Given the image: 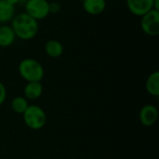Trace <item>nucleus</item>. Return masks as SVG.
I'll return each instance as SVG.
<instances>
[{
  "label": "nucleus",
  "mask_w": 159,
  "mask_h": 159,
  "mask_svg": "<svg viewBox=\"0 0 159 159\" xmlns=\"http://www.w3.org/2000/svg\"><path fill=\"white\" fill-rule=\"evenodd\" d=\"M11 28L16 37L21 40H30L34 38L38 32V21L25 12L20 13L12 19Z\"/></svg>",
  "instance_id": "f257e3e1"
},
{
  "label": "nucleus",
  "mask_w": 159,
  "mask_h": 159,
  "mask_svg": "<svg viewBox=\"0 0 159 159\" xmlns=\"http://www.w3.org/2000/svg\"><path fill=\"white\" fill-rule=\"evenodd\" d=\"M19 73L27 82H40L44 77L42 64L34 59H24L19 64Z\"/></svg>",
  "instance_id": "f03ea898"
},
{
  "label": "nucleus",
  "mask_w": 159,
  "mask_h": 159,
  "mask_svg": "<svg viewBox=\"0 0 159 159\" xmlns=\"http://www.w3.org/2000/svg\"><path fill=\"white\" fill-rule=\"evenodd\" d=\"M25 125L34 130L42 129L47 122V115L45 111L37 105H29L22 114Z\"/></svg>",
  "instance_id": "7ed1b4c3"
},
{
  "label": "nucleus",
  "mask_w": 159,
  "mask_h": 159,
  "mask_svg": "<svg viewBox=\"0 0 159 159\" xmlns=\"http://www.w3.org/2000/svg\"><path fill=\"white\" fill-rule=\"evenodd\" d=\"M25 13L34 20L47 18L49 12V3L47 0H27L25 2Z\"/></svg>",
  "instance_id": "20e7f679"
},
{
  "label": "nucleus",
  "mask_w": 159,
  "mask_h": 159,
  "mask_svg": "<svg viewBox=\"0 0 159 159\" xmlns=\"http://www.w3.org/2000/svg\"><path fill=\"white\" fill-rule=\"evenodd\" d=\"M142 30L150 36H157L159 34V11L152 9L142 16Z\"/></svg>",
  "instance_id": "39448f33"
},
{
  "label": "nucleus",
  "mask_w": 159,
  "mask_h": 159,
  "mask_svg": "<svg viewBox=\"0 0 159 159\" xmlns=\"http://www.w3.org/2000/svg\"><path fill=\"white\" fill-rule=\"evenodd\" d=\"M129 10L135 16L142 17L153 9L154 0H126Z\"/></svg>",
  "instance_id": "423d86ee"
},
{
  "label": "nucleus",
  "mask_w": 159,
  "mask_h": 159,
  "mask_svg": "<svg viewBox=\"0 0 159 159\" xmlns=\"http://www.w3.org/2000/svg\"><path fill=\"white\" fill-rule=\"evenodd\" d=\"M158 119V110L155 105L146 104L140 111L141 123L145 127L154 126Z\"/></svg>",
  "instance_id": "0eeeda50"
},
{
  "label": "nucleus",
  "mask_w": 159,
  "mask_h": 159,
  "mask_svg": "<svg viewBox=\"0 0 159 159\" xmlns=\"http://www.w3.org/2000/svg\"><path fill=\"white\" fill-rule=\"evenodd\" d=\"M84 10L90 15H100L106 8L105 0H83Z\"/></svg>",
  "instance_id": "6e6552de"
},
{
  "label": "nucleus",
  "mask_w": 159,
  "mask_h": 159,
  "mask_svg": "<svg viewBox=\"0 0 159 159\" xmlns=\"http://www.w3.org/2000/svg\"><path fill=\"white\" fill-rule=\"evenodd\" d=\"M43 93L41 82H28L24 88V98L26 100H36Z\"/></svg>",
  "instance_id": "1a4fd4ad"
},
{
  "label": "nucleus",
  "mask_w": 159,
  "mask_h": 159,
  "mask_svg": "<svg viewBox=\"0 0 159 159\" xmlns=\"http://www.w3.org/2000/svg\"><path fill=\"white\" fill-rule=\"evenodd\" d=\"M16 35L11 28L8 25L0 26V47L7 48L11 46L15 41Z\"/></svg>",
  "instance_id": "9d476101"
},
{
  "label": "nucleus",
  "mask_w": 159,
  "mask_h": 159,
  "mask_svg": "<svg viewBox=\"0 0 159 159\" xmlns=\"http://www.w3.org/2000/svg\"><path fill=\"white\" fill-rule=\"evenodd\" d=\"M45 51L48 56L53 59H57L61 57L63 53V46L62 44L55 39L48 40L45 45Z\"/></svg>",
  "instance_id": "9b49d317"
},
{
  "label": "nucleus",
  "mask_w": 159,
  "mask_h": 159,
  "mask_svg": "<svg viewBox=\"0 0 159 159\" xmlns=\"http://www.w3.org/2000/svg\"><path fill=\"white\" fill-rule=\"evenodd\" d=\"M15 16V7L6 0H0V22H8Z\"/></svg>",
  "instance_id": "f8f14e48"
},
{
  "label": "nucleus",
  "mask_w": 159,
  "mask_h": 159,
  "mask_svg": "<svg viewBox=\"0 0 159 159\" xmlns=\"http://www.w3.org/2000/svg\"><path fill=\"white\" fill-rule=\"evenodd\" d=\"M146 90L147 92L155 97L159 96V72L156 71L152 73L146 81Z\"/></svg>",
  "instance_id": "ddd939ff"
},
{
  "label": "nucleus",
  "mask_w": 159,
  "mask_h": 159,
  "mask_svg": "<svg viewBox=\"0 0 159 159\" xmlns=\"http://www.w3.org/2000/svg\"><path fill=\"white\" fill-rule=\"evenodd\" d=\"M28 106H29V104H28L27 100L24 97H21V96L15 97L11 102V108L17 114L22 115L26 111Z\"/></svg>",
  "instance_id": "4468645a"
},
{
  "label": "nucleus",
  "mask_w": 159,
  "mask_h": 159,
  "mask_svg": "<svg viewBox=\"0 0 159 159\" xmlns=\"http://www.w3.org/2000/svg\"><path fill=\"white\" fill-rule=\"evenodd\" d=\"M7 98V89L3 83L0 82V105L4 103Z\"/></svg>",
  "instance_id": "2eb2a0df"
},
{
  "label": "nucleus",
  "mask_w": 159,
  "mask_h": 159,
  "mask_svg": "<svg viewBox=\"0 0 159 159\" xmlns=\"http://www.w3.org/2000/svg\"><path fill=\"white\" fill-rule=\"evenodd\" d=\"M61 9V6L59 3H49V12L50 13H57L58 11H60Z\"/></svg>",
  "instance_id": "dca6fc26"
},
{
  "label": "nucleus",
  "mask_w": 159,
  "mask_h": 159,
  "mask_svg": "<svg viewBox=\"0 0 159 159\" xmlns=\"http://www.w3.org/2000/svg\"><path fill=\"white\" fill-rule=\"evenodd\" d=\"M7 3H9L10 5H12V6H14L15 7V5H17V4H19V3H21V2H25V0H6Z\"/></svg>",
  "instance_id": "f3484780"
},
{
  "label": "nucleus",
  "mask_w": 159,
  "mask_h": 159,
  "mask_svg": "<svg viewBox=\"0 0 159 159\" xmlns=\"http://www.w3.org/2000/svg\"><path fill=\"white\" fill-rule=\"evenodd\" d=\"M153 9H156V10H158L159 11V0H154Z\"/></svg>",
  "instance_id": "a211bd4d"
}]
</instances>
